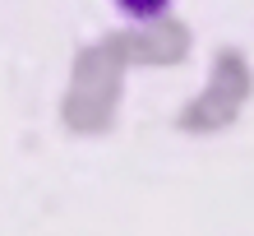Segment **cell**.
<instances>
[{"instance_id": "cell-1", "label": "cell", "mask_w": 254, "mask_h": 236, "mask_svg": "<svg viewBox=\"0 0 254 236\" xmlns=\"http://www.w3.org/2000/svg\"><path fill=\"white\" fill-rule=\"evenodd\" d=\"M116 5H121L125 14H134V19H157L171 0H116Z\"/></svg>"}]
</instances>
